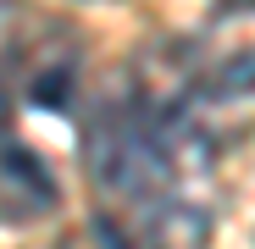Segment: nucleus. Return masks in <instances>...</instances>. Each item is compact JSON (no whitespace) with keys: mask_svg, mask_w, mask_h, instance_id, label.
Returning a JSON list of instances; mask_svg holds the SVG:
<instances>
[{"mask_svg":"<svg viewBox=\"0 0 255 249\" xmlns=\"http://www.w3.org/2000/svg\"><path fill=\"white\" fill-rule=\"evenodd\" d=\"M95 244H100V249H161L150 233L122 227V222H111V216H95Z\"/></svg>","mask_w":255,"mask_h":249,"instance_id":"39448f33","label":"nucleus"},{"mask_svg":"<svg viewBox=\"0 0 255 249\" xmlns=\"http://www.w3.org/2000/svg\"><path fill=\"white\" fill-rule=\"evenodd\" d=\"M61 205L56 172L39 161L22 139L0 133V216L6 222H39Z\"/></svg>","mask_w":255,"mask_h":249,"instance_id":"f03ea898","label":"nucleus"},{"mask_svg":"<svg viewBox=\"0 0 255 249\" xmlns=\"http://www.w3.org/2000/svg\"><path fill=\"white\" fill-rule=\"evenodd\" d=\"M28 17L22 6L0 0V133H6V116H11V100L22 94V56H28Z\"/></svg>","mask_w":255,"mask_h":249,"instance_id":"7ed1b4c3","label":"nucleus"},{"mask_svg":"<svg viewBox=\"0 0 255 249\" xmlns=\"http://www.w3.org/2000/svg\"><path fill=\"white\" fill-rule=\"evenodd\" d=\"M78 72H83V45L67 28H39L28 33V56H22V100L39 111H67L78 94Z\"/></svg>","mask_w":255,"mask_h":249,"instance_id":"f257e3e1","label":"nucleus"},{"mask_svg":"<svg viewBox=\"0 0 255 249\" xmlns=\"http://www.w3.org/2000/svg\"><path fill=\"white\" fill-rule=\"evenodd\" d=\"M244 6H255V0H244Z\"/></svg>","mask_w":255,"mask_h":249,"instance_id":"423d86ee","label":"nucleus"},{"mask_svg":"<svg viewBox=\"0 0 255 249\" xmlns=\"http://www.w3.org/2000/svg\"><path fill=\"white\" fill-rule=\"evenodd\" d=\"M205 94H217V100H250L255 94V45H239V50H228V56L211 61Z\"/></svg>","mask_w":255,"mask_h":249,"instance_id":"20e7f679","label":"nucleus"}]
</instances>
